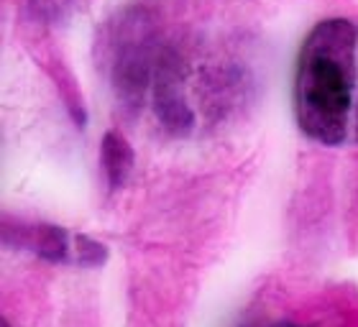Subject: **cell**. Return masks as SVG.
<instances>
[{
	"label": "cell",
	"mask_w": 358,
	"mask_h": 327,
	"mask_svg": "<svg viewBox=\"0 0 358 327\" xmlns=\"http://www.w3.org/2000/svg\"><path fill=\"white\" fill-rule=\"evenodd\" d=\"M358 92V26L328 18L302 41L294 75V115L299 131L322 143L341 146L353 128Z\"/></svg>",
	"instance_id": "obj_1"
},
{
	"label": "cell",
	"mask_w": 358,
	"mask_h": 327,
	"mask_svg": "<svg viewBox=\"0 0 358 327\" xmlns=\"http://www.w3.org/2000/svg\"><path fill=\"white\" fill-rule=\"evenodd\" d=\"M15 233L13 240H6V245L13 243L15 248L38 253L41 259L52 263H69L72 261V248H75V235L59 225H29V228H8Z\"/></svg>",
	"instance_id": "obj_2"
},
{
	"label": "cell",
	"mask_w": 358,
	"mask_h": 327,
	"mask_svg": "<svg viewBox=\"0 0 358 327\" xmlns=\"http://www.w3.org/2000/svg\"><path fill=\"white\" fill-rule=\"evenodd\" d=\"M134 149L126 141V136L118 131H108L103 136V146H100V164H103L105 179L110 189H120L126 184L131 171H134Z\"/></svg>",
	"instance_id": "obj_3"
},
{
	"label": "cell",
	"mask_w": 358,
	"mask_h": 327,
	"mask_svg": "<svg viewBox=\"0 0 358 327\" xmlns=\"http://www.w3.org/2000/svg\"><path fill=\"white\" fill-rule=\"evenodd\" d=\"M108 259V248L87 235H75V248H72V261L77 266H103Z\"/></svg>",
	"instance_id": "obj_4"
},
{
	"label": "cell",
	"mask_w": 358,
	"mask_h": 327,
	"mask_svg": "<svg viewBox=\"0 0 358 327\" xmlns=\"http://www.w3.org/2000/svg\"><path fill=\"white\" fill-rule=\"evenodd\" d=\"M353 141L358 143V92H356V108H353Z\"/></svg>",
	"instance_id": "obj_5"
},
{
	"label": "cell",
	"mask_w": 358,
	"mask_h": 327,
	"mask_svg": "<svg viewBox=\"0 0 358 327\" xmlns=\"http://www.w3.org/2000/svg\"><path fill=\"white\" fill-rule=\"evenodd\" d=\"M268 327H299V325H292V322H274V325H268Z\"/></svg>",
	"instance_id": "obj_6"
},
{
	"label": "cell",
	"mask_w": 358,
	"mask_h": 327,
	"mask_svg": "<svg viewBox=\"0 0 358 327\" xmlns=\"http://www.w3.org/2000/svg\"><path fill=\"white\" fill-rule=\"evenodd\" d=\"M0 327H10V325H8V320H3V322H0Z\"/></svg>",
	"instance_id": "obj_7"
}]
</instances>
